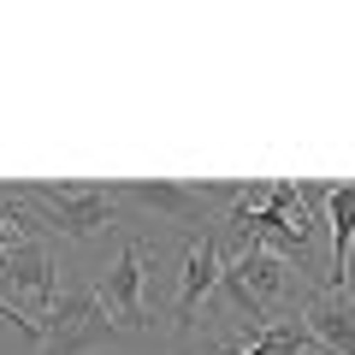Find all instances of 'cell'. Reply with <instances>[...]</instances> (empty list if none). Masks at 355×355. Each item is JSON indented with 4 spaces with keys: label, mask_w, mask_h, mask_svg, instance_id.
<instances>
[{
    "label": "cell",
    "mask_w": 355,
    "mask_h": 355,
    "mask_svg": "<svg viewBox=\"0 0 355 355\" xmlns=\"http://www.w3.org/2000/svg\"><path fill=\"white\" fill-rule=\"evenodd\" d=\"M53 272H60V261H53V237H12L6 249H0V284H6L12 296H24V302H36L42 314H48L53 296H60Z\"/></svg>",
    "instance_id": "obj_5"
},
{
    "label": "cell",
    "mask_w": 355,
    "mask_h": 355,
    "mask_svg": "<svg viewBox=\"0 0 355 355\" xmlns=\"http://www.w3.org/2000/svg\"><path fill=\"white\" fill-rule=\"evenodd\" d=\"M119 338L113 314H107V302L95 296V284L89 279H65L60 296H53V308L42 314V343L30 355H95L107 349V343Z\"/></svg>",
    "instance_id": "obj_2"
},
{
    "label": "cell",
    "mask_w": 355,
    "mask_h": 355,
    "mask_svg": "<svg viewBox=\"0 0 355 355\" xmlns=\"http://www.w3.org/2000/svg\"><path fill=\"white\" fill-rule=\"evenodd\" d=\"M326 231H331L326 284H331V291H343V279H349V254H355V184L326 190Z\"/></svg>",
    "instance_id": "obj_9"
},
{
    "label": "cell",
    "mask_w": 355,
    "mask_h": 355,
    "mask_svg": "<svg viewBox=\"0 0 355 355\" xmlns=\"http://www.w3.org/2000/svg\"><path fill=\"white\" fill-rule=\"evenodd\" d=\"M302 320L314 331V343L326 355H355V296L331 291V284H314L302 302Z\"/></svg>",
    "instance_id": "obj_8"
},
{
    "label": "cell",
    "mask_w": 355,
    "mask_h": 355,
    "mask_svg": "<svg viewBox=\"0 0 355 355\" xmlns=\"http://www.w3.org/2000/svg\"><path fill=\"white\" fill-rule=\"evenodd\" d=\"M225 266L249 284L254 296H261L266 308H272V314H279L291 296H296V302H308V291H314V284H302V272L291 279V261H284V254H272V249H243V254H231Z\"/></svg>",
    "instance_id": "obj_7"
},
{
    "label": "cell",
    "mask_w": 355,
    "mask_h": 355,
    "mask_svg": "<svg viewBox=\"0 0 355 355\" xmlns=\"http://www.w3.org/2000/svg\"><path fill=\"white\" fill-rule=\"evenodd\" d=\"M343 291H349V296H355V254H349V279H343Z\"/></svg>",
    "instance_id": "obj_10"
},
{
    "label": "cell",
    "mask_w": 355,
    "mask_h": 355,
    "mask_svg": "<svg viewBox=\"0 0 355 355\" xmlns=\"http://www.w3.org/2000/svg\"><path fill=\"white\" fill-rule=\"evenodd\" d=\"M237 196H243V184H166V178H154V184H119V202L125 207H142L160 225L196 231V237L214 231L237 207Z\"/></svg>",
    "instance_id": "obj_3"
},
{
    "label": "cell",
    "mask_w": 355,
    "mask_h": 355,
    "mask_svg": "<svg viewBox=\"0 0 355 355\" xmlns=\"http://www.w3.org/2000/svg\"><path fill=\"white\" fill-rule=\"evenodd\" d=\"M154 266V249L142 237H125L119 243V254L107 261V272L95 279V296L107 302V314H113V326H125V331H148L154 326V314H148V272Z\"/></svg>",
    "instance_id": "obj_4"
},
{
    "label": "cell",
    "mask_w": 355,
    "mask_h": 355,
    "mask_svg": "<svg viewBox=\"0 0 355 355\" xmlns=\"http://www.w3.org/2000/svg\"><path fill=\"white\" fill-rule=\"evenodd\" d=\"M219 272H225L219 237H214V231L190 237V249H184V272H178V302H172V326H178V331H190V326H196V314L214 302Z\"/></svg>",
    "instance_id": "obj_6"
},
{
    "label": "cell",
    "mask_w": 355,
    "mask_h": 355,
    "mask_svg": "<svg viewBox=\"0 0 355 355\" xmlns=\"http://www.w3.org/2000/svg\"><path fill=\"white\" fill-rule=\"evenodd\" d=\"M12 190L24 196V207L42 219L48 237L89 243V237H107V231L130 225L125 202H119V184H12Z\"/></svg>",
    "instance_id": "obj_1"
}]
</instances>
